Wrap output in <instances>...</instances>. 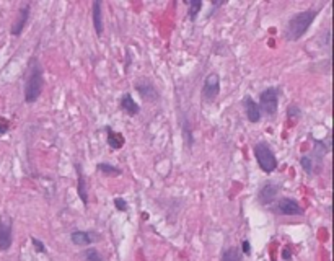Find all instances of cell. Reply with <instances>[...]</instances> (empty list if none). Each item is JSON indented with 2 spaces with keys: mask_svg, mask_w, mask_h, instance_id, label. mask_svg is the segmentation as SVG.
Segmentation results:
<instances>
[{
  "mask_svg": "<svg viewBox=\"0 0 334 261\" xmlns=\"http://www.w3.org/2000/svg\"><path fill=\"white\" fill-rule=\"evenodd\" d=\"M282 258L286 260V261H290L292 260V252H290V248L288 247H286L282 250Z\"/></svg>",
  "mask_w": 334,
  "mask_h": 261,
  "instance_id": "28",
  "label": "cell"
},
{
  "mask_svg": "<svg viewBox=\"0 0 334 261\" xmlns=\"http://www.w3.org/2000/svg\"><path fill=\"white\" fill-rule=\"evenodd\" d=\"M119 104H121V109L124 111L126 114H129V116H137L139 113H141V106H139L136 100L132 98L131 93H126V95H122Z\"/></svg>",
  "mask_w": 334,
  "mask_h": 261,
  "instance_id": "13",
  "label": "cell"
},
{
  "mask_svg": "<svg viewBox=\"0 0 334 261\" xmlns=\"http://www.w3.org/2000/svg\"><path fill=\"white\" fill-rule=\"evenodd\" d=\"M92 18H93V28L95 33L98 36L103 35L104 26H103V12H101V2L99 0H95L92 5Z\"/></svg>",
  "mask_w": 334,
  "mask_h": 261,
  "instance_id": "12",
  "label": "cell"
},
{
  "mask_svg": "<svg viewBox=\"0 0 334 261\" xmlns=\"http://www.w3.org/2000/svg\"><path fill=\"white\" fill-rule=\"evenodd\" d=\"M220 93V75L212 72L207 75V79L204 80L202 85V102L205 103H214L215 98Z\"/></svg>",
  "mask_w": 334,
  "mask_h": 261,
  "instance_id": "7",
  "label": "cell"
},
{
  "mask_svg": "<svg viewBox=\"0 0 334 261\" xmlns=\"http://www.w3.org/2000/svg\"><path fill=\"white\" fill-rule=\"evenodd\" d=\"M222 261H241V252L237 247L227 248L225 252L222 253Z\"/></svg>",
  "mask_w": 334,
  "mask_h": 261,
  "instance_id": "19",
  "label": "cell"
},
{
  "mask_svg": "<svg viewBox=\"0 0 334 261\" xmlns=\"http://www.w3.org/2000/svg\"><path fill=\"white\" fill-rule=\"evenodd\" d=\"M188 3V16H189V20L191 21H196V18H197V15H199V12L202 10V7H204V3L200 2V0H191V2H186Z\"/></svg>",
  "mask_w": 334,
  "mask_h": 261,
  "instance_id": "18",
  "label": "cell"
},
{
  "mask_svg": "<svg viewBox=\"0 0 334 261\" xmlns=\"http://www.w3.org/2000/svg\"><path fill=\"white\" fill-rule=\"evenodd\" d=\"M106 132H108V146L111 149H114V151H119V149L124 146V137H122V134L113 131L111 127H106Z\"/></svg>",
  "mask_w": 334,
  "mask_h": 261,
  "instance_id": "16",
  "label": "cell"
},
{
  "mask_svg": "<svg viewBox=\"0 0 334 261\" xmlns=\"http://www.w3.org/2000/svg\"><path fill=\"white\" fill-rule=\"evenodd\" d=\"M44 88V74L40 62L35 59L31 60L30 70H28L26 82H25V102L35 103L40 100Z\"/></svg>",
  "mask_w": 334,
  "mask_h": 261,
  "instance_id": "2",
  "label": "cell"
},
{
  "mask_svg": "<svg viewBox=\"0 0 334 261\" xmlns=\"http://www.w3.org/2000/svg\"><path fill=\"white\" fill-rule=\"evenodd\" d=\"M253 152H254L256 162H258L259 168L263 170L264 173H272V171L277 168L276 154L267 142H264V141L256 142L254 147H253Z\"/></svg>",
  "mask_w": 334,
  "mask_h": 261,
  "instance_id": "3",
  "label": "cell"
},
{
  "mask_svg": "<svg viewBox=\"0 0 334 261\" xmlns=\"http://www.w3.org/2000/svg\"><path fill=\"white\" fill-rule=\"evenodd\" d=\"M279 97H281V88L279 87H269L264 92H261L258 106L261 113L267 116H274L279 109Z\"/></svg>",
  "mask_w": 334,
  "mask_h": 261,
  "instance_id": "4",
  "label": "cell"
},
{
  "mask_svg": "<svg viewBox=\"0 0 334 261\" xmlns=\"http://www.w3.org/2000/svg\"><path fill=\"white\" fill-rule=\"evenodd\" d=\"M13 243V220L8 214L0 215V252H8Z\"/></svg>",
  "mask_w": 334,
  "mask_h": 261,
  "instance_id": "5",
  "label": "cell"
},
{
  "mask_svg": "<svg viewBox=\"0 0 334 261\" xmlns=\"http://www.w3.org/2000/svg\"><path fill=\"white\" fill-rule=\"evenodd\" d=\"M241 252H243L244 255H249V253H251V245H249V242H248V240H243V242H241Z\"/></svg>",
  "mask_w": 334,
  "mask_h": 261,
  "instance_id": "27",
  "label": "cell"
},
{
  "mask_svg": "<svg viewBox=\"0 0 334 261\" xmlns=\"http://www.w3.org/2000/svg\"><path fill=\"white\" fill-rule=\"evenodd\" d=\"M83 258H85V261H103L101 255H99V252L96 248H88L85 250V253H83Z\"/></svg>",
  "mask_w": 334,
  "mask_h": 261,
  "instance_id": "22",
  "label": "cell"
},
{
  "mask_svg": "<svg viewBox=\"0 0 334 261\" xmlns=\"http://www.w3.org/2000/svg\"><path fill=\"white\" fill-rule=\"evenodd\" d=\"M30 12H31V3H25L23 7L20 8L18 16H16V20L13 21V26H12V35L13 36H21V33H23V30H25L28 20H30Z\"/></svg>",
  "mask_w": 334,
  "mask_h": 261,
  "instance_id": "11",
  "label": "cell"
},
{
  "mask_svg": "<svg viewBox=\"0 0 334 261\" xmlns=\"http://www.w3.org/2000/svg\"><path fill=\"white\" fill-rule=\"evenodd\" d=\"M277 212L282 215H303V209L302 206L295 201L292 198H282L277 201Z\"/></svg>",
  "mask_w": 334,
  "mask_h": 261,
  "instance_id": "9",
  "label": "cell"
},
{
  "mask_svg": "<svg viewBox=\"0 0 334 261\" xmlns=\"http://www.w3.org/2000/svg\"><path fill=\"white\" fill-rule=\"evenodd\" d=\"M183 136H185L186 146L192 147V132H191V126H189L188 119H185V123H183Z\"/></svg>",
  "mask_w": 334,
  "mask_h": 261,
  "instance_id": "23",
  "label": "cell"
},
{
  "mask_svg": "<svg viewBox=\"0 0 334 261\" xmlns=\"http://www.w3.org/2000/svg\"><path fill=\"white\" fill-rule=\"evenodd\" d=\"M70 240H72V243H74V245L87 247V245H90V243L95 242V237H93V234H90V232H85V230H75V232H72Z\"/></svg>",
  "mask_w": 334,
  "mask_h": 261,
  "instance_id": "15",
  "label": "cell"
},
{
  "mask_svg": "<svg viewBox=\"0 0 334 261\" xmlns=\"http://www.w3.org/2000/svg\"><path fill=\"white\" fill-rule=\"evenodd\" d=\"M281 193V186L274 181H267L258 193V203L261 206H269L276 201L277 194Z\"/></svg>",
  "mask_w": 334,
  "mask_h": 261,
  "instance_id": "8",
  "label": "cell"
},
{
  "mask_svg": "<svg viewBox=\"0 0 334 261\" xmlns=\"http://www.w3.org/2000/svg\"><path fill=\"white\" fill-rule=\"evenodd\" d=\"M287 118L295 119V121L302 118V109H300V106L297 103H290L287 106Z\"/></svg>",
  "mask_w": 334,
  "mask_h": 261,
  "instance_id": "21",
  "label": "cell"
},
{
  "mask_svg": "<svg viewBox=\"0 0 334 261\" xmlns=\"http://www.w3.org/2000/svg\"><path fill=\"white\" fill-rule=\"evenodd\" d=\"M241 104H243V109H244V114H246V118L249 123H259L261 121V109L258 106V103H256V100L253 97H243L241 100Z\"/></svg>",
  "mask_w": 334,
  "mask_h": 261,
  "instance_id": "10",
  "label": "cell"
},
{
  "mask_svg": "<svg viewBox=\"0 0 334 261\" xmlns=\"http://www.w3.org/2000/svg\"><path fill=\"white\" fill-rule=\"evenodd\" d=\"M31 243H33V247H35V250H36L38 253H44V252H46V247H44V243L41 240H38V238L31 237Z\"/></svg>",
  "mask_w": 334,
  "mask_h": 261,
  "instance_id": "25",
  "label": "cell"
},
{
  "mask_svg": "<svg viewBox=\"0 0 334 261\" xmlns=\"http://www.w3.org/2000/svg\"><path fill=\"white\" fill-rule=\"evenodd\" d=\"M96 170L101 171L103 175L106 176H121L122 175V170L119 168V166H114L111 163H106V162H101L96 165Z\"/></svg>",
  "mask_w": 334,
  "mask_h": 261,
  "instance_id": "17",
  "label": "cell"
},
{
  "mask_svg": "<svg viewBox=\"0 0 334 261\" xmlns=\"http://www.w3.org/2000/svg\"><path fill=\"white\" fill-rule=\"evenodd\" d=\"M10 129V123L7 118H3V116H0V134H5V132H8Z\"/></svg>",
  "mask_w": 334,
  "mask_h": 261,
  "instance_id": "26",
  "label": "cell"
},
{
  "mask_svg": "<svg viewBox=\"0 0 334 261\" xmlns=\"http://www.w3.org/2000/svg\"><path fill=\"white\" fill-rule=\"evenodd\" d=\"M316 16H318V10H315V8H308V10H303V12L295 13L287 23L286 40L298 41L300 38H303L307 35V31L310 30V26L315 21Z\"/></svg>",
  "mask_w": 334,
  "mask_h": 261,
  "instance_id": "1",
  "label": "cell"
},
{
  "mask_svg": "<svg viewBox=\"0 0 334 261\" xmlns=\"http://www.w3.org/2000/svg\"><path fill=\"white\" fill-rule=\"evenodd\" d=\"M134 88H136L137 93L142 97V100H145V102L157 103L160 100V92L157 90V87L153 85V82L147 79V77L139 79L136 83H134Z\"/></svg>",
  "mask_w": 334,
  "mask_h": 261,
  "instance_id": "6",
  "label": "cell"
},
{
  "mask_svg": "<svg viewBox=\"0 0 334 261\" xmlns=\"http://www.w3.org/2000/svg\"><path fill=\"white\" fill-rule=\"evenodd\" d=\"M114 206H116V209L119 210V212H126L127 209H129V204H127V201L124 198H114Z\"/></svg>",
  "mask_w": 334,
  "mask_h": 261,
  "instance_id": "24",
  "label": "cell"
},
{
  "mask_svg": "<svg viewBox=\"0 0 334 261\" xmlns=\"http://www.w3.org/2000/svg\"><path fill=\"white\" fill-rule=\"evenodd\" d=\"M75 170H77V178H79V181H77V193H79V196L82 199V203L88 204V193H87V180L85 176H83V171H82V166L79 163H75Z\"/></svg>",
  "mask_w": 334,
  "mask_h": 261,
  "instance_id": "14",
  "label": "cell"
},
{
  "mask_svg": "<svg viewBox=\"0 0 334 261\" xmlns=\"http://www.w3.org/2000/svg\"><path fill=\"white\" fill-rule=\"evenodd\" d=\"M300 165H302V168L305 170V173H308V175H313L316 171V165L310 155H303V157L300 158Z\"/></svg>",
  "mask_w": 334,
  "mask_h": 261,
  "instance_id": "20",
  "label": "cell"
}]
</instances>
